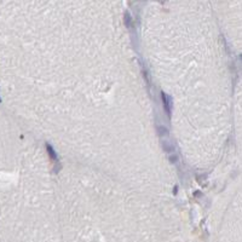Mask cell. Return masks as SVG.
<instances>
[{"instance_id":"obj_1","label":"cell","mask_w":242,"mask_h":242,"mask_svg":"<svg viewBox=\"0 0 242 242\" xmlns=\"http://www.w3.org/2000/svg\"><path fill=\"white\" fill-rule=\"evenodd\" d=\"M161 98H162V103H163V108L166 109L167 115H171V101L167 95H165V92H161Z\"/></svg>"},{"instance_id":"obj_2","label":"cell","mask_w":242,"mask_h":242,"mask_svg":"<svg viewBox=\"0 0 242 242\" xmlns=\"http://www.w3.org/2000/svg\"><path fill=\"white\" fill-rule=\"evenodd\" d=\"M46 150L48 153V155H50V157L52 159V160L56 161L57 160V155H56V153H54V150L52 149V147L50 144H46Z\"/></svg>"},{"instance_id":"obj_3","label":"cell","mask_w":242,"mask_h":242,"mask_svg":"<svg viewBox=\"0 0 242 242\" xmlns=\"http://www.w3.org/2000/svg\"><path fill=\"white\" fill-rule=\"evenodd\" d=\"M157 133H159V136H161V137H167L168 136V130L165 128L163 126H159V127H157Z\"/></svg>"},{"instance_id":"obj_4","label":"cell","mask_w":242,"mask_h":242,"mask_svg":"<svg viewBox=\"0 0 242 242\" xmlns=\"http://www.w3.org/2000/svg\"><path fill=\"white\" fill-rule=\"evenodd\" d=\"M125 24L127 28H131V24H132V18L128 12H125Z\"/></svg>"},{"instance_id":"obj_5","label":"cell","mask_w":242,"mask_h":242,"mask_svg":"<svg viewBox=\"0 0 242 242\" xmlns=\"http://www.w3.org/2000/svg\"><path fill=\"white\" fill-rule=\"evenodd\" d=\"M163 150L166 153H172L174 150V148L171 144H168V143H163Z\"/></svg>"},{"instance_id":"obj_6","label":"cell","mask_w":242,"mask_h":242,"mask_svg":"<svg viewBox=\"0 0 242 242\" xmlns=\"http://www.w3.org/2000/svg\"><path fill=\"white\" fill-rule=\"evenodd\" d=\"M169 161H171V162H175V161H177V156L171 155V156H169Z\"/></svg>"},{"instance_id":"obj_7","label":"cell","mask_w":242,"mask_h":242,"mask_svg":"<svg viewBox=\"0 0 242 242\" xmlns=\"http://www.w3.org/2000/svg\"><path fill=\"white\" fill-rule=\"evenodd\" d=\"M240 58H241V61H242V54H241V56H240Z\"/></svg>"}]
</instances>
